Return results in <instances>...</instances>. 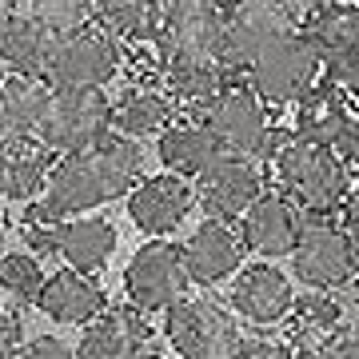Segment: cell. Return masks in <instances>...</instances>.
I'll return each instance as SVG.
<instances>
[{
	"label": "cell",
	"mask_w": 359,
	"mask_h": 359,
	"mask_svg": "<svg viewBox=\"0 0 359 359\" xmlns=\"http://www.w3.org/2000/svg\"><path fill=\"white\" fill-rule=\"evenodd\" d=\"M351 292L359 295V268H355V280H351Z\"/></svg>",
	"instance_id": "39"
},
{
	"label": "cell",
	"mask_w": 359,
	"mask_h": 359,
	"mask_svg": "<svg viewBox=\"0 0 359 359\" xmlns=\"http://www.w3.org/2000/svg\"><path fill=\"white\" fill-rule=\"evenodd\" d=\"M52 152L36 136L13 140L8 148H0V200L4 204H36L52 176Z\"/></svg>",
	"instance_id": "22"
},
{
	"label": "cell",
	"mask_w": 359,
	"mask_h": 359,
	"mask_svg": "<svg viewBox=\"0 0 359 359\" xmlns=\"http://www.w3.org/2000/svg\"><path fill=\"white\" fill-rule=\"evenodd\" d=\"M268 188V164L244 152H219L196 176V200L208 212V219H228V224H240L244 212Z\"/></svg>",
	"instance_id": "9"
},
{
	"label": "cell",
	"mask_w": 359,
	"mask_h": 359,
	"mask_svg": "<svg viewBox=\"0 0 359 359\" xmlns=\"http://www.w3.org/2000/svg\"><path fill=\"white\" fill-rule=\"evenodd\" d=\"M52 48H56V32L44 28L32 13H16L13 25L0 32V68L16 72V76H44Z\"/></svg>",
	"instance_id": "24"
},
{
	"label": "cell",
	"mask_w": 359,
	"mask_h": 359,
	"mask_svg": "<svg viewBox=\"0 0 359 359\" xmlns=\"http://www.w3.org/2000/svg\"><path fill=\"white\" fill-rule=\"evenodd\" d=\"M52 84L44 76H16V72H4L0 76V108L8 112V120L16 124L20 136H36L40 120L52 104Z\"/></svg>",
	"instance_id": "28"
},
{
	"label": "cell",
	"mask_w": 359,
	"mask_h": 359,
	"mask_svg": "<svg viewBox=\"0 0 359 359\" xmlns=\"http://www.w3.org/2000/svg\"><path fill=\"white\" fill-rule=\"evenodd\" d=\"M25 351V320L13 308H0V359H20Z\"/></svg>",
	"instance_id": "31"
},
{
	"label": "cell",
	"mask_w": 359,
	"mask_h": 359,
	"mask_svg": "<svg viewBox=\"0 0 359 359\" xmlns=\"http://www.w3.org/2000/svg\"><path fill=\"white\" fill-rule=\"evenodd\" d=\"M280 8L287 13V20H292L295 28H308L311 20L327 8V0H280Z\"/></svg>",
	"instance_id": "35"
},
{
	"label": "cell",
	"mask_w": 359,
	"mask_h": 359,
	"mask_svg": "<svg viewBox=\"0 0 359 359\" xmlns=\"http://www.w3.org/2000/svg\"><path fill=\"white\" fill-rule=\"evenodd\" d=\"M304 224H308L304 208L295 204L292 196H283L280 188H268L240 219V240L252 256L280 259L295 252L299 236H304Z\"/></svg>",
	"instance_id": "15"
},
{
	"label": "cell",
	"mask_w": 359,
	"mask_h": 359,
	"mask_svg": "<svg viewBox=\"0 0 359 359\" xmlns=\"http://www.w3.org/2000/svg\"><path fill=\"white\" fill-rule=\"evenodd\" d=\"M192 287V276L184 268V248L168 240H148L136 248V256L124 268V295L140 311H168Z\"/></svg>",
	"instance_id": "11"
},
{
	"label": "cell",
	"mask_w": 359,
	"mask_h": 359,
	"mask_svg": "<svg viewBox=\"0 0 359 359\" xmlns=\"http://www.w3.org/2000/svg\"><path fill=\"white\" fill-rule=\"evenodd\" d=\"M339 219H344V228L359 240V180L351 184V192H347L344 208H339Z\"/></svg>",
	"instance_id": "36"
},
{
	"label": "cell",
	"mask_w": 359,
	"mask_h": 359,
	"mask_svg": "<svg viewBox=\"0 0 359 359\" xmlns=\"http://www.w3.org/2000/svg\"><path fill=\"white\" fill-rule=\"evenodd\" d=\"M323 359H359V332H344L323 351Z\"/></svg>",
	"instance_id": "37"
},
{
	"label": "cell",
	"mask_w": 359,
	"mask_h": 359,
	"mask_svg": "<svg viewBox=\"0 0 359 359\" xmlns=\"http://www.w3.org/2000/svg\"><path fill=\"white\" fill-rule=\"evenodd\" d=\"M112 128V96L104 88H56L44 120L36 128V140L52 156L88 152Z\"/></svg>",
	"instance_id": "5"
},
{
	"label": "cell",
	"mask_w": 359,
	"mask_h": 359,
	"mask_svg": "<svg viewBox=\"0 0 359 359\" xmlns=\"http://www.w3.org/2000/svg\"><path fill=\"white\" fill-rule=\"evenodd\" d=\"M224 152L219 140L212 136V128L204 124V116L180 112L160 136H156V160L164 164V172L184 180H196L216 156Z\"/></svg>",
	"instance_id": "20"
},
{
	"label": "cell",
	"mask_w": 359,
	"mask_h": 359,
	"mask_svg": "<svg viewBox=\"0 0 359 359\" xmlns=\"http://www.w3.org/2000/svg\"><path fill=\"white\" fill-rule=\"evenodd\" d=\"M116 224L104 216H76L60 224V252L56 256L65 259L72 271H84V276H100L116 256Z\"/></svg>",
	"instance_id": "23"
},
{
	"label": "cell",
	"mask_w": 359,
	"mask_h": 359,
	"mask_svg": "<svg viewBox=\"0 0 359 359\" xmlns=\"http://www.w3.org/2000/svg\"><path fill=\"white\" fill-rule=\"evenodd\" d=\"M292 276L308 292H344L355 280L359 268V240L344 228V219L335 216H308L304 236L295 244Z\"/></svg>",
	"instance_id": "4"
},
{
	"label": "cell",
	"mask_w": 359,
	"mask_h": 359,
	"mask_svg": "<svg viewBox=\"0 0 359 359\" xmlns=\"http://www.w3.org/2000/svg\"><path fill=\"white\" fill-rule=\"evenodd\" d=\"M32 16L56 36L96 25V0H32Z\"/></svg>",
	"instance_id": "30"
},
{
	"label": "cell",
	"mask_w": 359,
	"mask_h": 359,
	"mask_svg": "<svg viewBox=\"0 0 359 359\" xmlns=\"http://www.w3.org/2000/svg\"><path fill=\"white\" fill-rule=\"evenodd\" d=\"M332 148L347 168H359V116L355 112H347V120L339 124V132H335Z\"/></svg>",
	"instance_id": "32"
},
{
	"label": "cell",
	"mask_w": 359,
	"mask_h": 359,
	"mask_svg": "<svg viewBox=\"0 0 359 359\" xmlns=\"http://www.w3.org/2000/svg\"><path fill=\"white\" fill-rule=\"evenodd\" d=\"M219 25H224L219 60H224L231 76H244L256 56H264L283 36L299 32L280 8V0H224Z\"/></svg>",
	"instance_id": "6"
},
{
	"label": "cell",
	"mask_w": 359,
	"mask_h": 359,
	"mask_svg": "<svg viewBox=\"0 0 359 359\" xmlns=\"http://www.w3.org/2000/svg\"><path fill=\"white\" fill-rule=\"evenodd\" d=\"M36 308L48 320L65 323V327H88L96 316L108 311V292H104V283L96 276L65 268V271H56V276H48Z\"/></svg>",
	"instance_id": "19"
},
{
	"label": "cell",
	"mask_w": 359,
	"mask_h": 359,
	"mask_svg": "<svg viewBox=\"0 0 359 359\" xmlns=\"http://www.w3.org/2000/svg\"><path fill=\"white\" fill-rule=\"evenodd\" d=\"M176 116V100L156 80H136L112 100V128L132 140H156Z\"/></svg>",
	"instance_id": "21"
},
{
	"label": "cell",
	"mask_w": 359,
	"mask_h": 359,
	"mask_svg": "<svg viewBox=\"0 0 359 359\" xmlns=\"http://www.w3.org/2000/svg\"><path fill=\"white\" fill-rule=\"evenodd\" d=\"M120 68H124V44L108 36L100 25H88L80 32L56 36L44 80L52 88H104L120 76Z\"/></svg>",
	"instance_id": "7"
},
{
	"label": "cell",
	"mask_w": 359,
	"mask_h": 359,
	"mask_svg": "<svg viewBox=\"0 0 359 359\" xmlns=\"http://www.w3.org/2000/svg\"><path fill=\"white\" fill-rule=\"evenodd\" d=\"M271 176L276 188L283 196H292L295 204L304 208V216H339L347 192H351V168L335 156V148L311 140H295L287 136H271L268 152Z\"/></svg>",
	"instance_id": "2"
},
{
	"label": "cell",
	"mask_w": 359,
	"mask_h": 359,
	"mask_svg": "<svg viewBox=\"0 0 359 359\" xmlns=\"http://www.w3.org/2000/svg\"><path fill=\"white\" fill-rule=\"evenodd\" d=\"M20 359H76V351L65 339H56V335H36L32 344H25Z\"/></svg>",
	"instance_id": "33"
},
{
	"label": "cell",
	"mask_w": 359,
	"mask_h": 359,
	"mask_svg": "<svg viewBox=\"0 0 359 359\" xmlns=\"http://www.w3.org/2000/svg\"><path fill=\"white\" fill-rule=\"evenodd\" d=\"M164 339L176 359H236L248 335L228 304L208 292H188L164 311Z\"/></svg>",
	"instance_id": "3"
},
{
	"label": "cell",
	"mask_w": 359,
	"mask_h": 359,
	"mask_svg": "<svg viewBox=\"0 0 359 359\" xmlns=\"http://www.w3.org/2000/svg\"><path fill=\"white\" fill-rule=\"evenodd\" d=\"M144 180V148L132 136L108 132L88 152L60 156L52 164L48 188L36 200V208L52 219L92 216L100 204L128 196Z\"/></svg>",
	"instance_id": "1"
},
{
	"label": "cell",
	"mask_w": 359,
	"mask_h": 359,
	"mask_svg": "<svg viewBox=\"0 0 359 359\" xmlns=\"http://www.w3.org/2000/svg\"><path fill=\"white\" fill-rule=\"evenodd\" d=\"M200 116H204V124L212 128V136L219 140L224 152H244V156H259V160L268 156V144L276 136L271 108L259 100L248 80L236 76L231 84H224V92Z\"/></svg>",
	"instance_id": "10"
},
{
	"label": "cell",
	"mask_w": 359,
	"mask_h": 359,
	"mask_svg": "<svg viewBox=\"0 0 359 359\" xmlns=\"http://www.w3.org/2000/svg\"><path fill=\"white\" fill-rule=\"evenodd\" d=\"M236 359H292V351L283 347V339H268V335H248Z\"/></svg>",
	"instance_id": "34"
},
{
	"label": "cell",
	"mask_w": 359,
	"mask_h": 359,
	"mask_svg": "<svg viewBox=\"0 0 359 359\" xmlns=\"http://www.w3.org/2000/svg\"><path fill=\"white\" fill-rule=\"evenodd\" d=\"M144 56H148V48H144ZM152 65H156V84L188 116H200L224 92V84L236 80L216 56H168V60H152Z\"/></svg>",
	"instance_id": "17"
},
{
	"label": "cell",
	"mask_w": 359,
	"mask_h": 359,
	"mask_svg": "<svg viewBox=\"0 0 359 359\" xmlns=\"http://www.w3.org/2000/svg\"><path fill=\"white\" fill-rule=\"evenodd\" d=\"M196 204H200V200H196L192 180L160 172V176H144L128 192V219L144 231V236L164 240V236L184 228V219L192 216Z\"/></svg>",
	"instance_id": "14"
},
{
	"label": "cell",
	"mask_w": 359,
	"mask_h": 359,
	"mask_svg": "<svg viewBox=\"0 0 359 359\" xmlns=\"http://www.w3.org/2000/svg\"><path fill=\"white\" fill-rule=\"evenodd\" d=\"M292 359H323V355H292Z\"/></svg>",
	"instance_id": "40"
},
{
	"label": "cell",
	"mask_w": 359,
	"mask_h": 359,
	"mask_svg": "<svg viewBox=\"0 0 359 359\" xmlns=\"http://www.w3.org/2000/svg\"><path fill=\"white\" fill-rule=\"evenodd\" d=\"M228 308L248 323L252 332H271L283 327V320L295 308V287L292 276L271 264V259H252L236 271V280L228 287Z\"/></svg>",
	"instance_id": "12"
},
{
	"label": "cell",
	"mask_w": 359,
	"mask_h": 359,
	"mask_svg": "<svg viewBox=\"0 0 359 359\" xmlns=\"http://www.w3.org/2000/svg\"><path fill=\"white\" fill-rule=\"evenodd\" d=\"M44 268L32 252H4L0 256V292L16 299V304H36L40 292H44Z\"/></svg>",
	"instance_id": "29"
},
{
	"label": "cell",
	"mask_w": 359,
	"mask_h": 359,
	"mask_svg": "<svg viewBox=\"0 0 359 359\" xmlns=\"http://www.w3.org/2000/svg\"><path fill=\"white\" fill-rule=\"evenodd\" d=\"M96 25L120 44H152L164 28L156 0H96Z\"/></svg>",
	"instance_id": "27"
},
{
	"label": "cell",
	"mask_w": 359,
	"mask_h": 359,
	"mask_svg": "<svg viewBox=\"0 0 359 359\" xmlns=\"http://www.w3.org/2000/svg\"><path fill=\"white\" fill-rule=\"evenodd\" d=\"M140 359H168V355H140Z\"/></svg>",
	"instance_id": "41"
},
{
	"label": "cell",
	"mask_w": 359,
	"mask_h": 359,
	"mask_svg": "<svg viewBox=\"0 0 359 359\" xmlns=\"http://www.w3.org/2000/svg\"><path fill=\"white\" fill-rule=\"evenodd\" d=\"M152 339L148 311L140 308H108L84 327L76 344V359H140L144 344Z\"/></svg>",
	"instance_id": "18"
},
{
	"label": "cell",
	"mask_w": 359,
	"mask_h": 359,
	"mask_svg": "<svg viewBox=\"0 0 359 359\" xmlns=\"http://www.w3.org/2000/svg\"><path fill=\"white\" fill-rule=\"evenodd\" d=\"M180 248H184V268L192 276V287H219L236 280L248 256L240 228H231L228 219H204Z\"/></svg>",
	"instance_id": "16"
},
{
	"label": "cell",
	"mask_w": 359,
	"mask_h": 359,
	"mask_svg": "<svg viewBox=\"0 0 359 359\" xmlns=\"http://www.w3.org/2000/svg\"><path fill=\"white\" fill-rule=\"evenodd\" d=\"M320 72H323L320 48L304 32H292L280 44H271L264 56H256L252 68L244 72V80L256 88V96L268 108H287L320 80Z\"/></svg>",
	"instance_id": "8"
},
{
	"label": "cell",
	"mask_w": 359,
	"mask_h": 359,
	"mask_svg": "<svg viewBox=\"0 0 359 359\" xmlns=\"http://www.w3.org/2000/svg\"><path fill=\"white\" fill-rule=\"evenodd\" d=\"M299 32L320 48L323 60H359V0L355 4L327 0V8Z\"/></svg>",
	"instance_id": "26"
},
{
	"label": "cell",
	"mask_w": 359,
	"mask_h": 359,
	"mask_svg": "<svg viewBox=\"0 0 359 359\" xmlns=\"http://www.w3.org/2000/svg\"><path fill=\"white\" fill-rule=\"evenodd\" d=\"M347 96L335 92L327 80H316L299 100H295V124H292V136L295 140H311V144H335V132L339 124L347 120Z\"/></svg>",
	"instance_id": "25"
},
{
	"label": "cell",
	"mask_w": 359,
	"mask_h": 359,
	"mask_svg": "<svg viewBox=\"0 0 359 359\" xmlns=\"http://www.w3.org/2000/svg\"><path fill=\"white\" fill-rule=\"evenodd\" d=\"M355 311V292H304L295 295L292 316L283 320L280 339L292 355H323L347 332Z\"/></svg>",
	"instance_id": "13"
},
{
	"label": "cell",
	"mask_w": 359,
	"mask_h": 359,
	"mask_svg": "<svg viewBox=\"0 0 359 359\" xmlns=\"http://www.w3.org/2000/svg\"><path fill=\"white\" fill-rule=\"evenodd\" d=\"M13 16H16V0H0V32L13 25Z\"/></svg>",
	"instance_id": "38"
}]
</instances>
